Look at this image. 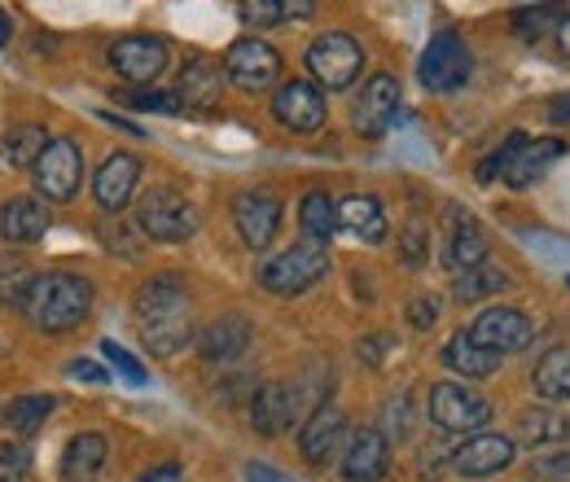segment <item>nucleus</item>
<instances>
[{"label":"nucleus","instance_id":"0eeeda50","mask_svg":"<svg viewBox=\"0 0 570 482\" xmlns=\"http://www.w3.org/2000/svg\"><path fill=\"white\" fill-rule=\"evenodd\" d=\"M31 176H36V189L45 194V203H71L75 194H79V180H83V149H79V140H49V149L40 154Z\"/></svg>","mask_w":570,"mask_h":482},{"label":"nucleus","instance_id":"393cba45","mask_svg":"<svg viewBox=\"0 0 570 482\" xmlns=\"http://www.w3.org/2000/svg\"><path fill=\"white\" fill-rule=\"evenodd\" d=\"M562 154H567V145H562L558 137H535V140L527 137V145L513 154V163H509L504 180H509L513 189H531V185H535V180H540V176H544Z\"/></svg>","mask_w":570,"mask_h":482},{"label":"nucleus","instance_id":"a211bd4d","mask_svg":"<svg viewBox=\"0 0 570 482\" xmlns=\"http://www.w3.org/2000/svg\"><path fill=\"white\" fill-rule=\"evenodd\" d=\"M386 470H391V443L382 439V430H356L343 452V474L352 482H382Z\"/></svg>","mask_w":570,"mask_h":482},{"label":"nucleus","instance_id":"aec40b11","mask_svg":"<svg viewBox=\"0 0 570 482\" xmlns=\"http://www.w3.org/2000/svg\"><path fill=\"white\" fill-rule=\"evenodd\" d=\"M448 219H452L448 250H443L448 268L461 276V273H470V268H479V264H488V237L479 233L474 215H470V210H461V207H448Z\"/></svg>","mask_w":570,"mask_h":482},{"label":"nucleus","instance_id":"7ed1b4c3","mask_svg":"<svg viewBox=\"0 0 570 482\" xmlns=\"http://www.w3.org/2000/svg\"><path fill=\"white\" fill-rule=\"evenodd\" d=\"M325 273H330V255H325V246L303 237V242H294L289 250L273 255V259L259 268V285L273 289V294H282V298H294V294L312 289Z\"/></svg>","mask_w":570,"mask_h":482},{"label":"nucleus","instance_id":"79ce46f5","mask_svg":"<svg viewBox=\"0 0 570 482\" xmlns=\"http://www.w3.org/2000/svg\"><path fill=\"white\" fill-rule=\"evenodd\" d=\"M237 13H242L250 27H273V22L285 18V0H246Z\"/></svg>","mask_w":570,"mask_h":482},{"label":"nucleus","instance_id":"58836bf2","mask_svg":"<svg viewBox=\"0 0 570 482\" xmlns=\"http://www.w3.org/2000/svg\"><path fill=\"white\" fill-rule=\"evenodd\" d=\"M31 479V447L27 443H4L0 447V482Z\"/></svg>","mask_w":570,"mask_h":482},{"label":"nucleus","instance_id":"2eb2a0df","mask_svg":"<svg viewBox=\"0 0 570 482\" xmlns=\"http://www.w3.org/2000/svg\"><path fill=\"white\" fill-rule=\"evenodd\" d=\"M298 416H303V395H298V386H289V382H268V386H259L255 400H250V425H255L259 434H268V439L294 430Z\"/></svg>","mask_w":570,"mask_h":482},{"label":"nucleus","instance_id":"39448f33","mask_svg":"<svg viewBox=\"0 0 570 482\" xmlns=\"http://www.w3.org/2000/svg\"><path fill=\"white\" fill-rule=\"evenodd\" d=\"M470 70H474V58H470L465 40L452 27H443L430 36L426 53L417 62V79L426 92H456V88H465Z\"/></svg>","mask_w":570,"mask_h":482},{"label":"nucleus","instance_id":"a878e982","mask_svg":"<svg viewBox=\"0 0 570 482\" xmlns=\"http://www.w3.org/2000/svg\"><path fill=\"white\" fill-rule=\"evenodd\" d=\"M443 368H452V373H461V377H492L500 368V355L474 343L470 329H456V334L443 343Z\"/></svg>","mask_w":570,"mask_h":482},{"label":"nucleus","instance_id":"412c9836","mask_svg":"<svg viewBox=\"0 0 570 482\" xmlns=\"http://www.w3.org/2000/svg\"><path fill=\"white\" fill-rule=\"evenodd\" d=\"M49 228H53V219H49L45 198H9V203L0 207V237H4L9 246H31V242H40Z\"/></svg>","mask_w":570,"mask_h":482},{"label":"nucleus","instance_id":"7c9ffc66","mask_svg":"<svg viewBox=\"0 0 570 482\" xmlns=\"http://www.w3.org/2000/svg\"><path fill=\"white\" fill-rule=\"evenodd\" d=\"M535 391L544 400H570V346H553L535 364Z\"/></svg>","mask_w":570,"mask_h":482},{"label":"nucleus","instance_id":"c85d7f7f","mask_svg":"<svg viewBox=\"0 0 570 482\" xmlns=\"http://www.w3.org/2000/svg\"><path fill=\"white\" fill-rule=\"evenodd\" d=\"M338 224H343V228H352L356 237H364L368 246L386 242V215H382V203H377V198H368V194L347 198V203L338 207Z\"/></svg>","mask_w":570,"mask_h":482},{"label":"nucleus","instance_id":"c756f323","mask_svg":"<svg viewBox=\"0 0 570 482\" xmlns=\"http://www.w3.org/2000/svg\"><path fill=\"white\" fill-rule=\"evenodd\" d=\"M298 224H303V237L307 242H330L334 237V228H338V207H334V198L325 194V189H312V194H303V203H298Z\"/></svg>","mask_w":570,"mask_h":482},{"label":"nucleus","instance_id":"f704fd0d","mask_svg":"<svg viewBox=\"0 0 570 482\" xmlns=\"http://www.w3.org/2000/svg\"><path fill=\"white\" fill-rule=\"evenodd\" d=\"M531 474H535V482H570V439L567 443H558V447L535 452Z\"/></svg>","mask_w":570,"mask_h":482},{"label":"nucleus","instance_id":"423d86ee","mask_svg":"<svg viewBox=\"0 0 570 482\" xmlns=\"http://www.w3.org/2000/svg\"><path fill=\"white\" fill-rule=\"evenodd\" d=\"M364 67V49L347 31H325L307 49V70L321 88H352Z\"/></svg>","mask_w":570,"mask_h":482},{"label":"nucleus","instance_id":"864d4df0","mask_svg":"<svg viewBox=\"0 0 570 482\" xmlns=\"http://www.w3.org/2000/svg\"><path fill=\"white\" fill-rule=\"evenodd\" d=\"M558 45H562V53L570 58V13L562 18V22H558Z\"/></svg>","mask_w":570,"mask_h":482},{"label":"nucleus","instance_id":"f03ea898","mask_svg":"<svg viewBox=\"0 0 570 482\" xmlns=\"http://www.w3.org/2000/svg\"><path fill=\"white\" fill-rule=\"evenodd\" d=\"M92 312V285L75 273H49L36 281L27 316L40 334H67Z\"/></svg>","mask_w":570,"mask_h":482},{"label":"nucleus","instance_id":"f3484780","mask_svg":"<svg viewBox=\"0 0 570 482\" xmlns=\"http://www.w3.org/2000/svg\"><path fill=\"white\" fill-rule=\"evenodd\" d=\"M343 439H352L343 409L321 404L316 413L303 421V430H298V452H303V461H312V465H330V456L338 452Z\"/></svg>","mask_w":570,"mask_h":482},{"label":"nucleus","instance_id":"1a4fd4ad","mask_svg":"<svg viewBox=\"0 0 570 482\" xmlns=\"http://www.w3.org/2000/svg\"><path fill=\"white\" fill-rule=\"evenodd\" d=\"M426 413L439 430L465 434V430H479L492 416V404H488V395H479L461 382H439V386H430Z\"/></svg>","mask_w":570,"mask_h":482},{"label":"nucleus","instance_id":"9d476101","mask_svg":"<svg viewBox=\"0 0 570 482\" xmlns=\"http://www.w3.org/2000/svg\"><path fill=\"white\" fill-rule=\"evenodd\" d=\"M395 115H400V79L386 75V70L368 75L364 88H360L356 106H352V124H356V132L368 140L382 137V132L395 124Z\"/></svg>","mask_w":570,"mask_h":482},{"label":"nucleus","instance_id":"f8f14e48","mask_svg":"<svg viewBox=\"0 0 570 482\" xmlns=\"http://www.w3.org/2000/svg\"><path fill=\"white\" fill-rule=\"evenodd\" d=\"M273 115H277V124L285 132L307 137V132L325 128V92L316 83H307V79H289L273 97Z\"/></svg>","mask_w":570,"mask_h":482},{"label":"nucleus","instance_id":"4c0bfd02","mask_svg":"<svg viewBox=\"0 0 570 482\" xmlns=\"http://www.w3.org/2000/svg\"><path fill=\"white\" fill-rule=\"evenodd\" d=\"M400 259H404L409 268L430 264V228L426 224H409V228L400 233Z\"/></svg>","mask_w":570,"mask_h":482},{"label":"nucleus","instance_id":"bb28decb","mask_svg":"<svg viewBox=\"0 0 570 482\" xmlns=\"http://www.w3.org/2000/svg\"><path fill=\"white\" fill-rule=\"evenodd\" d=\"M531 443V447H558V443H567L570 439V421L562 413H553V409H527V413L518 416V430H513V443Z\"/></svg>","mask_w":570,"mask_h":482},{"label":"nucleus","instance_id":"9b49d317","mask_svg":"<svg viewBox=\"0 0 570 482\" xmlns=\"http://www.w3.org/2000/svg\"><path fill=\"white\" fill-rule=\"evenodd\" d=\"M233 224L250 250H268L282 228V198L268 189H246L233 198Z\"/></svg>","mask_w":570,"mask_h":482},{"label":"nucleus","instance_id":"37998d69","mask_svg":"<svg viewBox=\"0 0 570 482\" xmlns=\"http://www.w3.org/2000/svg\"><path fill=\"white\" fill-rule=\"evenodd\" d=\"M124 101L128 106H137V110H158V115H176L180 110V101H176V92H124Z\"/></svg>","mask_w":570,"mask_h":482},{"label":"nucleus","instance_id":"4468645a","mask_svg":"<svg viewBox=\"0 0 570 482\" xmlns=\"http://www.w3.org/2000/svg\"><path fill=\"white\" fill-rule=\"evenodd\" d=\"M513 456H518L513 434H474L452 452V470L461 479H492L500 470H509Z\"/></svg>","mask_w":570,"mask_h":482},{"label":"nucleus","instance_id":"de8ad7c7","mask_svg":"<svg viewBox=\"0 0 570 482\" xmlns=\"http://www.w3.org/2000/svg\"><path fill=\"white\" fill-rule=\"evenodd\" d=\"M119 233H110V228H101V237H106V246L110 250H124L128 259H137V242H128V233H137V228H124V224H115Z\"/></svg>","mask_w":570,"mask_h":482},{"label":"nucleus","instance_id":"f257e3e1","mask_svg":"<svg viewBox=\"0 0 570 482\" xmlns=\"http://www.w3.org/2000/svg\"><path fill=\"white\" fill-rule=\"evenodd\" d=\"M137 321H141V343L149 355H176L194 338V316H189V294L180 276H149L137 289Z\"/></svg>","mask_w":570,"mask_h":482},{"label":"nucleus","instance_id":"603ef678","mask_svg":"<svg viewBox=\"0 0 570 482\" xmlns=\"http://www.w3.org/2000/svg\"><path fill=\"white\" fill-rule=\"evenodd\" d=\"M289 13H294V18H307V13H312V0H285V18H289Z\"/></svg>","mask_w":570,"mask_h":482},{"label":"nucleus","instance_id":"473e14b6","mask_svg":"<svg viewBox=\"0 0 570 482\" xmlns=\"http://www.w3.org/2000/svg\"><path fill=\"white\" fill-rule=\"evenodd\" d=\"M49 413H53V395H22V400H13L4 409V425H9V434L31 439L49 421Z\"/></svg>","mask_w":570,"mask_h":482},{"label":"nucleus","instance_id":"a19ab883","mask_svg":"<svg viewBox=\"0 0 570 482\" xmlns=\"http://www.w3.org/2000/svg\"><path fill=\"white\" fill-rule=\"evenodd\" d=\"M101 351H106V360L115 364V373H119V377H124L128 386H137V391H141L145 382H149V377H145V368H141V364H137V360H132V355H128L124 346L115 343V338H106V343H101Z\"/></svg>","mask_w":570,"mask_h":482},{"label":"nucleus","instance_id":"c03bdc74","mask_svg":"<svg viewBox=\"0 0 570 482\" xmlns=\"http://www.w3.org/2000/svg\"><path fill=\"white\" fill-rule=\"evenodd\" d=\"M409 321H413L417 329H430V325L439 321V298H434V294H417V298L409 303Z\"/></svg>","mask_w":570,"mask_h":482},{"label":"nucleus","instance_id":"5701e85b","mask_svg":"<svg viewBox=\"0 0 570 482\" xmlns=\"http://www.w3.org/2000/svg\"><path fill=\"white\" fill-rule=\"evenodd\" d=\"M250 346V321L246 316H219L198 334V351L207 364H233Z\"/></svg>","mask_w":570,"mask_h":482},{"label":"nucleus","instance_id":"e433bc0d","mask_svg":"<svg viewBox=\"0 0 570 482\" xmlns=\"http://www.w3.org/2000/svg\"><path fill=\"white\" fill-rule=\"evenodd\" d=\"M382 439L391 443V439H409L413 434V404H409V395H391L386 400V409H382Z\"/></svg>","mask_w":570,"mask_h":482},{"label":"nucleus","instance_id":"ea45409f","mask_svg":"<svg viewBox=\"0 0 570 482\" xmlns=\"http://www.w3.org/2000/svg\"><path fill=\"white\" fill-rule=\"evenodd\" d=\"M522 145H527V137H522V132L504 137V145L488 154V163H479V180H497V176H504V171H509V163H513V154H518Z\"/></svg>","mask_w":570,"mask_h":482},{"label":"nucleus","instance_id":"4be33fe9","mask_svg":"<svg viewBox=\"0 0 570 482\" xmlns=\"http://www.w3.org/2000/svg\"><path fill=\"white\" fill-rule=\"evenodd\" d=\"M171 92H176L180 110H215L219 92H224V75H219L212 58H194V62H185Z\"/></svg>","mask_w":570,"mask_h":482},{"label":"nucleus","instance_id":"3c124183","mask_svg":"<svg viewBox=\"0 0 570 482\" xmlns=\"http://www.w3.org/2000/svg\"><path fill=\"white\" fill-rule=\"evenodd\" d=\"M549 119L553 124H570V97H553L549 101Z\"/></svg>","mask_w":570,"mask_h":482},{"label":"nucleus","instance_id":"c9c22d12","mask_svg":"<svg viewBox=\"0 0 570 482\" xmlns=\"http://www.w3.org/2000/svg\"><path fill=\"white\" fill-rule=\"evenodd\" d=\"M558 13H562V9H553V4H527V9L513 13V31H518L522 40H540V36H549V27L558 22Z\"/></svg>","mask_w":570,"mask_h":482},{"label":"nucleus","instance_id":"6ab92c4d","mask_svg":"<svg viewBox=\"0 0 570 482\" xmlns=\"http://www.w3.org/2000/svg\"><path fill=\"white\" fill-rule=\"evenodd\" d=\"M137 180H141V163L132 154H110L101 167H97V180H92V194L106 210H124L137 194Z\"/></svg>","mask_w":570,"mask_h":482},{"label":"nucleus","instance_id":"09e8293b","mask_svg":"<svg viewBox=\"0 0 570 482\" xmlns=\"http://www.w3.org/2000/svg\"><path fill=\"white\" fill-rule=\"evenodd\" d=\"M246 482H294V479H285L282 470H273V465H264V461H250V465H246Z\"/></svg>","mask_w":570,"mask_h":482},{"label":"nucleus","instance_id":"6e6552de","mask_svg":"<svg viewBox=\"0 0 570 482\" xmlns=\"http://www.w3.org/2000/svg\"><path fill=\"white\" fill-rule=\"evenodd\" d=\"M277 75H282V58H277L273 45L250 40V36L228 45V53H224V79H228L233 88L259 97V92H268V88L277 83Z\"/></svg>","mask_w":570,"mask_h":482},{"label":"nucleus","instance_id":"ddd939ff","mask_svg":"<svg viewBox=\"0 0 570 482\" xmlns=\"http://www.w3.org/2000/svg\"><path fill=\"white\" fill-rule=\"evenodd\" d=\"M470 338L479 346H488V351H497V355H513V351L531 346L535 325H531V316L518 312V307H488V312H479V321L470 325Z\"/></svg>","mask_w":570,"mask_h":482},{"label":"nucleus","instance_id":"49530a36","mask_svg":"<svg viewBox=\"0 0 570 482\" xmlns=\"http://www.w3.org/2000/svg\"><path fill=\"white\" fill-rule=\"evenodd\" d=\"M71 377L75 382H92V386H106L110 382V373L101 364H92V360H71Z\"/></svg>","mask_w":570,"mask_h":482},{"label":"nucleus","instance_id":"8fccbe9b","mask_svg":"<svg viewBox=\"0 0 570 482\" xmlns=\"http://www.w3.org/2000/svg\"><path fill=\"white\" fill-rule=\"evenodd\" d=\"M137 482H185V470H180V465H154V470H145Z\"/></svg>","mask_w":570,"mask_h":482},{"label":"nucleus","instance_id":"5fc2aeb1","mask_svg":"<svg viewBox=\"0 0 570 482\" xmlns=\"http://www.w3.org/2000/svg\"><path fill=\"white\" fill-rule=\"evenodd\" d=\"M9 31H13V22H9V13H4V9H0V45H4V40H9Z\"/></svg>","mask_w":570,"mask_h":482},{"label":"nucleus","instance_id":"b1692460","mask_svg":"<svg viewBox=\"0 0 570 482\" xmlns=\"http://www.w3.org/2000/svg\"><path fill=\"white\" fill-rule=\"evenodd\" d=\"M106 456H110L106 434H97V430L75 434L62 452V482H97V474L106 470Z\"/></svg>","mask_w":570,"mask_h":482},{"label":"nucleus","instance_id":"dca6fc26","mask_svg":"<svg viewBox=\"0 0 570 482\" xmlns=\"http://www.w3.org/2000/svg\"><path fill=\"white\" fill-rule=\"evenodd\" d=\"M110 67L132 83H154L167 70V45L154 36H124L110 45Z\"/></svg>","mask_w":570,"mask_h":482},{"label":"nucleus","instance_id":"a18cd8bd","mask_svg":"<svg viewBox=\"0 0 570 482\" xmlns=\"http://www.w3.org/2000/svg\"><path fill=\"white\" fill-rule=\"evenodd\" d=\"M391 346H395V338H391V334H373L368 343H360V360H364L368 368H377V364H382V355H386Z\"/></svg>","mask_w":570,"mask_h":482},{"label":"nucleus","instance_id":"cd10ccee","mask_svg":"<svg viewBox=\"0 0 570 482\" xmlns=\"http://www.w3.org/2000/svg\"><path fill=\"white\" fill-rule=\"evenodd\" d=\"M45 149H49V137H45L40 124H18V128H9L0 137V163L13 167V171H22V167H36Z\"/></svg>","mask_w":570,"mask_h":482},{"label":"nucleus","instance_id":"72a5a7b5","mask_svg":"<svg viewBox=\"0 0 570 482\" xmlns=\"http://www.w3.org/2000/svg\"><path fill=\"white\" fill-rule=\"evenodd\" d=\"M36 281H40V276L31 273L22 259L4 255V259H0V303H4V307H27Z\"/></svg>","mask_w":570,"mask_h":482},{"label":"nucleus","instance_id":"20e7f679","mask_svg":"<svg viewBox=\"0 0 570 482\" xmlns=\"http://www.w3.org/2000/svg\"><path fill=\"white\" fill-rule=\"evenodd\" d=\"M137 228L149 242H189L198 233V207L176 189H149L137 203Z\"/></svg>","mask_w":570,"mask_h":482},{"label":"nucleus","instance_id":"2f4dec72","mask_svg":"<svg viewBox=\"0 0 570 482\" xmlns=\"http://www.w3.org/2000/svg\"><path fill=\"white\" fill-rule=\"evenodd\" d=\"M500 289H509V273H500L497 264H479L470 273H461L452 281V298L456 303H479V298H492Z\"/></svg>","mask_w":570,"mask_h":482}]
</instances>
